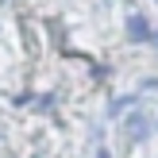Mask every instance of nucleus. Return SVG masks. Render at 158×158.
Listing matches in <instances>:
<instances>
[{
    "mask_svg": "<svg viewBox=\"0 0 158 158\" xmlns=\"http://www.w3.org/2000/svg\"><path fill=\"white\" fill-rule=\"evenodd\" d=\"M127 131H131L135 139H143V135H147V116H143V112L131 116V120H127Z\"/></svg>",
    "mask_w": 158,
    "mask_h": 158,
    "instance_id": "f03ea898",
    "label": "nucleus"
},
{
    "mask_svg": "<svg viewBox=\"0 0 158 158\" xmlns=\"http://www.w3.org/2000/svg\"><path fill=\"white\" fill-rule=\"evenodd\" d=\"M127 27H131V35H135V39H151V27H147V19H143V15H131V23H127Z\"/></svg>",
    "mask_w": 158,
    "mask_h": 158,
    "instance_id": "f257e3e1",
    "label": "nucleus"
}]
</instances>
